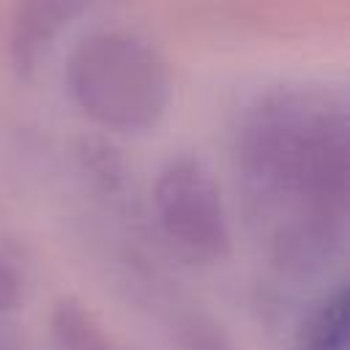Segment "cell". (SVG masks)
Returning a JSON list of instances; mask_svg holds the SVG:
<instances>
[{"mask_svg":"<svg viewBox=\"0 0 350 350\" xmlns=\"http://www.w3.org/2000/svg\"><path fill=\"white\" fill-rule=\"evenodd\" d=\"M52 331H55V345L60 350H115L101 334V328L90 320V314H85L74 304H63L55 312Z\"/></svg>","mask_w":350,"mask_h":350,"instance_id":"obj_6","label":"cell"},{"mask_svg":"<svg viewBox=\"0 0 350 350\" xmlns=\"http://www.w3.org/2000/svg\"><path fill=\"white\" fill-rule=\"evenodd\" d=\"M238 161L252 200L279 219L276 243L306 262L336 241L347 202V109L323 85L262 93L238 134Z\"/></svg>","mask_w":350,"mask_h":350,"instance_id":"obj_1","label":"cell"},{"mask_svg":"<svg viewBox=\"0 0 350 350\" xmlns=\"http://www.w3.org/2000/svg\"><path fill=\"white\" fill-rule=\"evenodd\" d=\"M301 350H347V293H331L304 323Z\"/></svg>","mask_w":350,"mask_h":350,"instance_id":"obj_5","label":"cell"},{"mask_svg":"<svg viewBox=\"0 0 350 350\" xmlns=\"http://www.w3.org/2000/svg\"><path fill=\"white\" fill-rule=\"evenodd\" d=\"M63 82L85 118L118 134L153 129L172 98L164 55L148 38L118 27L82 36L66 57Z\"/></svg>","mask_w":350,"mask_h":350,"instance_id":"obj_2","label":"cell"},{"mask_svg":"<svg viewBox=\"0 0 350 350\" xmlns=\"http://www.w3.org/2000/svg\"><path fill=\"white\" fill-rule=\"evenodd\" d=\"M109 0H16L11 19V57L19 71H33L82 16Z\"/></svg>","mask_w":350,"mask_h":350,"instance_id":"obj_4","label":"cell"},{"mask_svg":"<svg viewBox=\"0 0 350 350\" xmlns=\"http://www.w3.org/2000/svg\"><path fill=\"white\" fill-rule=\"evenodd\" d=\"M25 290V273L14 252L0 241V312H8L19 304Z\"/></svg>","mask_w":350,"mask_h":350,"instance_id":"obj_7","label":"cell"},{"mask_svg":"<svg viewBox=\"0 0 350 350\" xmlns=\"http://www.w3.org/2000/svg\"><path fill=\"white\" fill-rule=\"evenodd\" d=\"M150 197L161 232L186 257L211 262L230 249V221L221 189L200 159H170L159 170Z\"/></svg>","mask_w":350,"mask_h":350,"instance_id":"obj_3","label":"cell"},{"mask_svg":"<svg viewBox=\"0 0 350 350\" xmlns=\"http://www.w3.org/2000/svg\"><path fill=\"white\" fill-rule=\"evenodd\" d=\"M0 350H19L14 342H8V339H0Z\"/></svg>","mask_w":350,"mask_h":350,"instance_id":"obj_8","label":"cell"}]
</instances>
